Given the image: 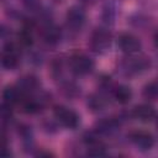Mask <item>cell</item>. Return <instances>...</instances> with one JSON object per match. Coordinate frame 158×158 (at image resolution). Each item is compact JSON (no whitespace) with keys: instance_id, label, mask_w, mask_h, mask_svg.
<instances>
[{"instance_id":"obj_1","label":"cell","mask_w":158,"mask_h":158,"mask_svg":"<svg viewBox=\"0 0 158 158\" xmlns=\"http://www.w3.org/2000/svg\"><path fill=\"white\" fill-rule=\"evenodd\" d=\"M151 67L152 62L147 56H142L138 53L130 56L125 54V57L117 64V72L123 77L131 78L146 73L147 70H149Z\"/></svg>"},{"instance_id":"obj_2","label":"cell","mask_w":158,"mask_h":158,"mask_svg":"<svg viewBox=\"0 0 158 158\" xmlns=\"http://www.w3.org/2000/svg\"><path fill=\"white\" fill-rule=\"evenodd\" d=\"M68 70L77 78L86 77L95 69V60L86 53L75 52L67 58Z\"/></svg>"},{"instance_id":"obj_3","label":"cell","mask_w":158,"mask_h":158,"mask_svg":"<svg viewBox=\"0 0 158 158\" xmlns=\"http://www.w3.org/2000/svg\"><path fill=\"white\" fill-rule=\"evenodd\" d=\"M112 42V35L106 26H98L95 27L89 37L88 46L89 49L95 54H105L107 51H110Z\"/></svg>"},{"instance_id":"obj_4","label":"cell","mask_w":158,"mask_h":158,"mask_svg":"<svg viewBox=\"0 0 158 158\" xmlns=\"http://www.w3.org/2000/svg\"><path fill=\"white\" fill-rule=\"evenodd\" d=\"M52 115H53V118L59 123V126L67 130H75L80 126V122H81L80 115L74 109L63 104L53 105Z\"/></svg>"},{"instance_id":"obj_5","label":"cell","mask_w":158,"mask_h":158,"mask_svg":"<svg viewBox=\"0 0 158 158\" xmlns=\"http://www.w3.org/2000/svg\"><path fill=\"white\" fill-rule=\"evenodd\" d=\"M0 63L4 70H16L21 64V46L17 42L6 41L2 46Z\"/></svg>"},{"instance_id":"obj_6","label":"cell","mask_w":158,"mask_h":158,"mask_svg":"<svg viewBox=\"0 0 158 158\" xmlns=\"http://www.w3.org/2000/svg\"><path fill=\"white\" fill-rule=\"evenodd\" d=\"M51 95L46 91H38L28 98H26L21 105H20V109H21V112H23L25 115H38L41 114L48 105L49 102V99Z\"/></svg>"},{"instance_id":"obj_7","label":"cell","mask_w":158,"mask_h":158,"mask_svg":"<svg viewBox=\"0 0 158 158\" xmlns=\"http://www.w3.org/2000/svg\"><path fill=\"white\" fill-rule=\"evenodd\" d=\"M86 20H88V16H86L85 9L78 4L68 7L64 15V22L67 28L74 32L83 30V27L86 23Z\"/></svg>"},{"instance_id":"obj_8","label":"cell","mask_w":158,"mask_h":158,"mask_svg":"<svg viewBox=\"0 0 158 158\" xmlns=\"http://www.w3.org/2000/svg\"><path fill=\"white\" fill-rule=\"evenodd\" d=\"M121 125H122V118L120 116H106L98 118L93 126V130L101 137L102 136L107 137L117 133L121 128Z\"/></svg>"},{"instance_id":"obj_9","label":"cell","mask_w":158,"mask_h":158,"mask_svg":"<svg viewBox=\"0 0 158 158\" xmlns=\"http://www.w3.org/2000/svg\"><path fill=\"white\" fill-rule=\"evenodd\" d=\"M116 43L118 49L126 56L137 54L142 49L141 40L132 32H121L116 38Z\"/></svg>"},{"instance_id":"obj_10","label":"cell","mask_w":158,"mask_h":158,"mask_svg":"<svg viewBox=\"0 0 158 158\" xmlns=\"http://www.w3.org/2000/svg\"><path fill=\"white\" fill-rule=\"evenodd\" d=\"M128 141L141 152L151 151L156 144L154 136L146 130H132L128 133Z\"/></svg>"},{"instance_id":"obj_11","label":"cell","mask_w":158,"mask_h":158,"mask_svg":"<svg viewBox=\"0 0 158 158\" xmlns=\"http://www.w3.org/2000/svg\"><path fill=\"white\" fill-rule=\"evenodd\" d=\"M15 85L20 90V93L22 94L23 99H26V98H28V96H31V95H33V94L40 91V89H41V80H40V78L36 74L28 73V74H25V75L20 77L16 80Z\"/></svg>"},{"instance_id":"obj_12","label":"cell","mask_w":158,"mask_h":158,"mask_svg":"<svg viewBox=\"0 0 158 158\" xmlns=\"http://www.w3.org/2000/svg\"><path fill=\"white\" fill-rule=\"evenodd\" d=\"M131 116L143 123H148L152 121H156L157 118V110L151 102H142L137 104L131 109Z\"/></svg>"},{"instance_id":"obj_13","label":"cell","mask_w":158,"mask_h":158,"mask_svg":"<svg viewBox=\"0 0 158 158\" xmlns=\"http://www.w3.org/2000/svg\"><path fill=\"white\" fill-rule=\"evenodd\" d=\"M62 30L52 21L43 22L42 26V41L48 47H56L62 41Z\"/></svg>"},{"instance_id":"obj_14","label":"cell","mask_w":158,"mask_h":158,"mask_svg":"<svg viewBox=\"0 0 158 158\" xmlns=\"http://www.w3.org/2000/svg\"><path fill=\"white\" fill-rule=\"evenodd\" d=\"M16 133L19 136V138L21 139L22 143V148L23 151H31L32 148H35V133L32 127L28 123L21 122L16 125Z\"/></svg>"},{"instance_id":"obj_15","label":"cell","mask_w":158,"mask_h":158,"mask_svg":"<svg viewBox=\"0 0 158 158\" xmlns=\"http://www.w3.org/2000/svg\"><path fill=\"white\" fill-rule=\"evenodd\" d=\"M57 84H58V90L60 91V94L65 99H68V100H75L81 94L80 85L77 81H74V80H70V79L64 78L63 80H60Z\"/></svg>"},{"instance_id":"obj_16","label":"cell","mask_w":158,"mask_h":158,"mask_svg":"<svg viewBox=\"0 0 158 158\" xmlns=\"http://www.w3.org/2000/svg\"><path fill=\"white\" fill-rule=\"evenodd\" d=\"M85 106H86V109L90 112H93V114H100L107 106L106 96L104 94H101V93L89 94L86 96V100H85Z\"/></svg>"},{"instance_id":"obj_17","label":"cell","mask_w":158,"mask_h":158,"mask_svg":"<svg viewBox=\"0 0 158 158\" xmlns=\"http://www.w3.org/2000/svg\"><path fill=\"white\" fill-rule=\"evenodd\" d=\"M111 96L117 104L127 105L133 98V90L127 84H118V85H115V88L112 89Z\"/></svg>"},{"instance_id":"obj_18","label":"cell","mask_w":158,"mask_h":158,"mask_svg":"<svg viewBox=\"0 0 158 158\" xmlns=\"http://www.w3.org/2000/svg\"><path fill=\"white\" fill-rule=\"evenodd\" d=\"M1 98H2V102H4V104H7V105H10V106L20 105V104L25 100L23 96H22V94L20 93V90L16 88L15 84H12V85H6V86L2 89Z\"/></svg>"},{"instance_id":"obj_19","label":"cell","mask_w":158,"mask_h":158,"mask_svg":"<svg viewBox=\"0 0 158 158\" xmlns=\"http://www.w3.org/2000/svg\"><path fill=\"white\" fill-rule=\"evenodd\" d=\"M65 68L68 69V63L64 60V58L62 57H54L51 60V65H49V74L52 77V79L56 83H59L60 80H63L64 73H65Z\"/></svg>"},{"instance_id":"obj_20","label":"cell","mask_w":158,"mask_h":158,"mask_svg":"<svg viewBox=\"0 0 158 158\" xmlns=\"http://www.w3.org/2000/svg\"><path fill=\"white\" fill-rule=\"evenodd\" d=\"M117 17V7L112 1H106L101 9V21L104 26L110 27L115 23Z\"/></svg>"},{"instance_id":"obj_21","label":"cell","mask_w":158,"mask_h":158,"mask_svg":"<svg viewBox=\"0 0 158 158\" xmlns=\"http://www.w3.org/2000/svg\"><path fill=\"white\" fill-rule=\"evenodd\" d=\"M141 95L148 102L158 100V78H153L152 80L147 81L141 90Z\"/></svg>"},{"instance_id":"obj_22","label":"cell","mask_w":158,"mask_h":158,"mask_svg":"<svg viewBox=\"0 0 158 158\" xmlns=\"http://www.w3.org/2000/svg\"><path fill=\"white\" fill-rule=\"evenodd\" d=\"M17 43L23 47V48H31L35 42V37L32 33V26L30 25H23V27L17 32L16 35Z\"/></svg>"},{"instance_id":"obj_23","label":"cell","mask_w":158,"mask_h":158,"mask_svg":"<svg viewBox=\"0 0 158 158\" xmlns=\"http://www.w3.org/2000/svg\"><path fill=\"white\" fill-rule=\"evenodd\" d=\"M127 22L133 27V28H146L147 26H149L151 23V19L149 16L144 15L143 12H133L130 15V17L127 19Z\"/></svg>"},{"instance_id":"obj_24","label":"cell","mask_w":158,"mask_h":158,"mask_svg":"<svg viewBox=\"0 0 158 158\" xmlns=\"http://www.w3.org/2000/svg\"><path fill=\"white\" fill-rule=\"evenodd\" d=\"M96 86H98V90L99 93L106 95V94H110L112 93V89L115 88L114 85V81H112V78L107 74H100L96 79Z\"/></svg>"},{"instance_id":"obj_25","label":"cell","mask_w":158,"mask_h":158,"mask_svg":"<svg viewBox=\"0 0 158 158\" xmlns=\"http://www.w3.org/2000/svg\"><path fill=\"white\" fill-rule=\"evenodd\" d=\"M21 5L27 12L38 17L42 15V12L46 9L41 0H21Z\"/></svg>"},{"instance_id":"obj_26","label":"cell","mask_w":158,"mask_h":158,"mask_svg":"<svg viewBox=\"0 0 158 158\" xmlns=\"http://www.w3.org/2000/svg\"><path fill=\"white\" fill-rule=\"evenodd\" d=\"M58 127H59V123L53 118V120H46L43 123H42V128L46 133H56L58 131Z\"/></svg>"},{"instance_id":"obj_27","label":"cell","mask_w":158,"mask_h":158,"mask_svg":"<svg viewBox=\"0 0 158 158\" xmlns=\"http://www.w3.org/2000/svg\"><path fill=\"white\" fill-rule=\"evenodd\" d=\"M77 1H78V5L83 6L84 9L90 7V6H94L98 2V0H77Z\"/></svg>"},{"instance_id":"obj_28","label":"cell","mask_w":158,"mask_h":158,"mask_svg":"<svg viewBox=\"0 0 158 158\" xmlns=\"http://www.w3.org/2000/svg\"><path fill=\"white\" fill-rule=\"evenodd\" d=\"M36 157H53V153L48 152V151H38L37 153H35Z\"/></svg>"},{"instance_id":"obj_29","label":"cell","mask_w":158,"mask_h":158,"mask_svg":"<svg viewBox=\"0 0 158 158\" xmlns=\"http://www.w3.org/2000/svg\"><path fill=\"white\" fill-rule=\"evenodd\" d=\"M152 41H153V46L158 49V30L153 33V37H152Z\"/></svg>"},{"instance_id":"obj_30","label":"cell","mask_w":158,"mask_h":158,"mask_svg":"<svg viewBox=\"0 0 158 158\" xmlns=\"http://www.w3.org/2000/svg\"><path fill=\"white\" fill-rule=\"evenodd\" d=\"M52 1H53V2H56V4H62L64 0H52Z\"/></svg>"},{"instance_id":"obj_31","label":"cell","mask_w":158,"mask_h":158,"mask_svg":"<svg viewBox=\"0 0 158 158\" xmlns=\"http://www.w3.org/2000/svg\"><path fill=\"white\" fill-rule=\"evenodd\" d=\"M156 126H157V130H158V116H157V118H156Z\"/></svg>"}]
</instances>
